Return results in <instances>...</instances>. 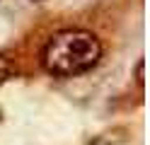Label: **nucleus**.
Listing matches in <instances>:
<instances>
[{"label": "nucleus", "mask_w": 150, "mask_h": 145, "mask_svg": "<svg viewBox=\"0 0 150 145\" xmlns=\"http://www.w3.org/2000/svg\"><path fill=\"white\" fill-rule=\"evenodd\" d=\"M102 58L99 39L87 29H63L46 41L41 65L53 77H75L92 70Z\"/></svg>", "instance_id": "obj_1"}, {"label": "nucleus", "mask_w": 150, "mask_h": 145, "mask_svg": "<svg viewBox=\"0 0 150 145\" xmlns=\"http://www.w3.org/2000/svg\"><path fill=\"white\" fill-rule=\"evenodd\" d=\"M15 73V65H12V61H10V58H7V56H3V53H0V85H3L5 80H7V77H10Z\"/></svg>", "instance_id": "obj_2"}, {"label": "nucleus", "mask_w": 150, "mask_h": 145, "mask_svg": "<svg viewBox=\"0 0 150 145\" xmlns=\"http://www.w3.org/2000/svg\"><path fill=\"white\" fill-rule=\"evenodd\" d=\"M136 80H138V85H143V61H138V65H136Z\"/></svg>", "instance_id": "obj_3"}]
</instances>
